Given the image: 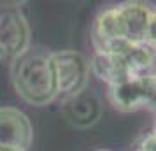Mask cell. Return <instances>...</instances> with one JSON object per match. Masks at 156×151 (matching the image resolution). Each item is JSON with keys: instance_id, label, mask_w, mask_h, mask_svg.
Instances as JSON below:
<instances>
[{"instance_id": "6da1fadb", "label": "cell", "mask_w": 156, "mask_h": 151, "mask_svg": "<svg viewBox=\"0 0 156 151\" xmlns=\"http://www.w3.org/2000/svg\"><path fill=\"white\" fill-rule=\"evenodd\" d=\"M151 4L119 2L102 7L91 23L93 51H109L123 44H139L146 39Z\"/></svg>"}, {"instance_id": "7a4b0ae2", "label": "cell", "mask_w": 156, "mask_h": 151, "mask_svg": "<svg viewBox=\"0 0 156 151\" xmlns=\"http://www.w3.org/2000/svg\"><path fill=\"white\" fill-rule=\"evenodd\" d=\"M11 81L18 97L30 106L42 107L58 99L51 51L44 48H30L11 62Z\"/></svg>"}, {"instance_id": "3957f363", "label": "cell", "mask_w": 156, "mask_h": 151, "mask_svg": "<svg viewBox=\"0 0 156 151\" xmlns=\"http://www.w3.org/2000/svg\"><path fill=\"white\" fill-rule=\"evenodd\" d=\"M91 74L107 86L132 77H156V53L146 42L123 44L109 51H93Z\"/></svg>"}, {"instance_id": "277c9868", "label": "cell", "mask_w": 156, "mask_h": 151, "mask_svg": "<svg viewBox=\"0 0 156 151\" xmlns=\"http://www.w3.org/2000/svg\"><path fill=\"white\" fill-rule=\"evenodd\" d=\"M32 48V30L20 4H0V60L14 62Z\"/></svg>"}, {"instance_id": "5b68a950", "label": "cell", "mask_w": 156, "mask_h": 151, "mask_svg": "<svg viewBox=\"0 0 156 151\" xmlns=\"http://www.w3.org/2000/svg\"><path fill=\"white\" fill-rule=\"evenodd\" d=\"M51 62L56 77L58 99H70L88 88L91 76V65L88 56L76 49H62L51 53Z\"/></svg>"}, {"instance_id": "8992f818", "label": "cell", "mask_w": 156, "mask_h": 151, "mask_svg": "<svg viewBox=\"0 0 156 151\" xmlns=\"http://www.w3.org/2000/svg\"><path fill=\"white\" fill-rule=\"evenodd\" d=\"M107 99L119 113L146 109L156 114V77H132L107 86Z\"/></svg>"}, {"instance_id": "52a82bcc", "label": "cell", "mask_w": 156, "mask_h": 151, "mask_svg": "<svg viewBox=\"0 0 156 151\" xmlns=\"http://www.w3.org/2000/svg\"><path fill=\"white\" fill-rule=\"evenodd\" d=\"M34 141L30 118L16 107H0V151H28Z\"/></svg>"}, {"instance_id": "ba28073f", "label": "cell", "mask_w": 156, "mask_h": 151, "mask_svg": "<svg viewBox=\"0 0 156 151\" xmlns=\"http://www.w3.org/2000/svg\"><path fill=\"white\" fill-rule=\"evenodd\" d=\"M62 113L65 120L76 128H90L102 116V100L93 90L84 92L62 100Z\"/></svg>"}, {"instance_id": "9c48e42d", "label": "cell", "mask_w": 156, "mask_h": 151, "mask_svg": "<svg viewBox=\"0 0 156 151\" xmlns=\"http://www.w3.org/2000/svg\"><path fill=\"white\" fill-rule=\"evenodd\" d=\"M144 42L156 53V5H153V9H151V16H149V23H147Z\"/></svg>"}, {"instance_id": "30bf717a", "label": "cell", "mask_w": 156, "mask_h": 151, "mask_svg": "<svg viewBox=\"0 0 156 151\" xmlns=\"http://www.w3.org/2000/svg\"><path fill=\"white\" fill-rule=\"evenodd\" d=\"M132 151H156V132L154 130H151L149 134L142 135L135 142Z\"/></svg>"}, {"instance_id": "8fae6325", "label": "cell", "mask_w": 156, "mask_h": 151, "mask_svg": "<svg viewBox=\"0 0 156 151\" xmlns=\"http://www.w3.org/2000/svg\"><path fill=\"white\" fill-rule=\"evenodd\" d=\"M153 130H154V132H156V118H154V128H153Z\"/></svg>"}, {"instance_id": "7c38bea8", "label": "cell", "mask_w": 156, "mask_h": 151, "mask_svg": "<svg viewBox=\"0 0 156 151\" xmlns=\"http://www.w3.org/2000/svg\"><path fill=\"white\" fill-rule=\"evenodd\" d=\"M95 151H111V149H95Z\"/></svg>"}]
</instances>
